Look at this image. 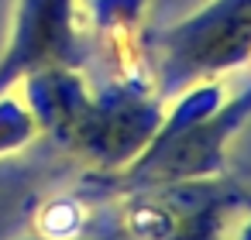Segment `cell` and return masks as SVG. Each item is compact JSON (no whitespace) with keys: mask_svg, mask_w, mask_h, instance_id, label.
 Wrapping results in <instances>:
<instances>
[{"mask_svg":"<svg viewBox=\"0 0 251 240\" xmlns=\"http://www.w3.org/2000/svg\"><path fill=\"white\" fill-rule=\"evenodd\" d=\"M251 120V86L227 100L217 79H200L186 86L176 110L162 113L158 131L145 151L117 172L131 189L217 178L224 172L227 141Z\"/></svg>","mask_w":251,"mask_h":240,"instance_id":"obj_1","label":"cell"},{"mask_svg":"<svg viewBox=\"0 0 251 240\" xmlns=\"http://www.w3.org/2000/svg\"><path fill=\"white\" fill-rule=\"evenodd\" d=\"M162 113L165 110L158 96H151L134 79H121L103 93H90L62 144L97 168L124 172L158 131Z\"/></svg>","mask_w":251,"mask_h":240,"instance_id":"obj_2","label":"cell"},{"mask_svg":"<svg viewBox=\"0 0 251 240\" xmlns=\"http://www.w3.org/2000/svg\"><path fill=\"white\" fill-rule=\"evenodd\" d=\"M165 89L217 79L251 59V0H210L165 35Z\"/></svg>","mask_w":251,"mask_h":240,"instance_id":"obj_3","label":"cell"},{"mask_svg":"<svg viewBox=\"0 0 251 240\" xmlns=\"http://www.w3.org/2000/svg\"><path fill=\"white\" fill-rule=\"evenodd\" d=\"M230 196L217 178L134 189L124 226L141 240H224Z\"/></svg>","mask_w":251,"mask_h":240,"instance_id":"obj_4","label":"cell"},{"mask_svg":"<svg viewBox=\"0 0 251 240\" xmlns=\"http://www.w3.org/2000/svg\"><path fill=\"white\" fill-rule=\"evenodd\" d=\"M76 14V0H18L7 45L0 52V93L38 69L79 62Z\"/></svg>","mask_w":251,"mask_h":240,"instance_id":"obj_5","label":"cell"},{"mask_svg":"<svg viewBox=\"0 0 251 240\" xmlns=\"http://www.w3.org/2000/svg\"><path fill=\"white\" fill-rule=\"evenodd\" d=\"M141 11H145V0H93V21L103 45L117 52L121 45H131V38L138 35Z\"/></svg>","mask_w":251,"mask_h":240,"instance_id":"obj_6","label":"cell"},{"mask_svg":"<svg viewBox=\"0 0 251 240\" xmlns=\"http://www.w3.org/2000/svg\"><path fill=\"white\" fill-rule=\"evenodd\" d=\"M38 134H42L38 120L28 110V103L18 93V86H11L7 93H0V158L28 148Z\"/></svg>","mask_w":251,"mask_h":240,"instance_id":"obj_7","label":"cell"},{"mask_svg":"<svg viewBox=\"0 0 251 240\" xmlns=\"http://www.w3.org/2000/svg\"><path fill=\"white\" fill-rule=\"evenodd\" d=\"M25 240H107V237H83V233H76V237H55V233H31V237H25Z\"/></svg>","mask_w":251,"mask_h":240,"instance_id":"obj_8","label":"cell"},{"mask_svg":"<svg viewBox=\"0 0 251 240\" xmlns=\"http://www.w3.org/2000/svg\"><path fill=\"white\" fill-rule=\"evenodd\" d=\"M230 240H251V213H248V219L244 223H237L234 226V237Z\"/></svg>","mask_w":251,"mask_h":240,"instance_id":"obj_9","label":"cell"}]
</instances>
